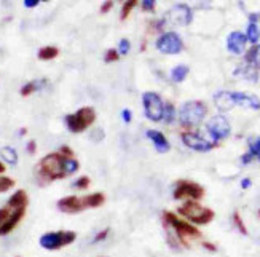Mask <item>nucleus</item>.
I'll return each instance as SVG.
<instances>
[{
  "instance_id": "f8f14e48",
  "label": "nucleus",
  "mask_w": 260,
  "mask_h": 257,
  "mask_svg": "<svg viewBox=\"0 0 260 257\" xmlns=\"http://www.w3.org/2000/svg\"><path fill=\"white\" fill-rule=\"evenodd\" d=\"M182 141L187 147L193 148V150H196V152H207V150H211V148L216 147V144H212V142L203 139L196 133H182Z\"/></svg>"
},
{
  "instance_id": "a19ab883",
  "label": "nucleus",
  "mask_w": 260,
  "mask_h": 257,
  "mask_svg": "<svg viewBox=\"0 0 260 257\" xmlns=\"http://www.w3.org/2000/svg\"><path fill=\"white\" fill-rule=\"evenodd\" d=\"M113 7V2H104V5L101 7V13H107V11H111Z\"/></svg>"
},
{
  "instance_id": "473e14b6",
  "label": "nucleus",
  "mask_w": 260,
  "mask_h": 257,
  "mask_svg": "<svg viewBox=\"0 0 260 257\" xmlns=\"http://www.w3.org/2000/svg\"><path fill=\"white\" fill-rule=\"evenodd\" d=\"M90 178L88 176H82V178H78L77 181L74 182V187L75 188H80V190H83V188H88L90 187Z\"/></svg>"
},
{
  "instance_id": "c03bdc74",
  "label": "nucleus",
  "mask_w": 260,
  "mask_h": 257,
  "mask_svg": "<svg viewBox=\"0 0 260 257\" xmlns=\"http://www.w3.org/2000/svg\"><path fill=\"white\" fill-rule=\"evenodd\" d=\"M203 246H204L207 251H211V253H216V251H217V248L214 246L212 243H206V241H204V243H203Z\"/></svg>"
},
{
  "instance_id": "4be33fe9",
  "label": "nucleus",
  "mask_w": 260,
  "mask_h": 257,
  "mask_svg": "<svg viewBox=\"0 0 260 257\" xmlns=\"http://www.w3.org/2000/svg\"><path fill=\"white\" fill-rule=\"evenodd\" d=\"M57 55H59V50L56 47H43V48H40L37 53L40 61H51V59H55Z\"/></svg>"
},
{
  "instance_id": "8fccbe9b",
  "label": "nucleus",
  "mask_w": 260,
  "mask_h": 257,
  "mask_svg": "<svg viewBox=\"0 0 260 257\" xmlns=\"http://www.w3.org/2000/svg\"><path fill=\"white\" fill-rule=\"evenodd\" d=\"M259 158H260V157H259Z\"/></svg>"
},
{
  "instance_id": "bb28decb",
  "label": "nucleus",
  "mask_w": 260,
  "mask_h": 257,
  "mask_svg": "<svg viewBox=\"0 0 260 257\" xmlns=\"http://www.w3.org/2000/svg\"><path fill=\"white\" fill-rule=\"evenodd\" d=\"M252 69H254V67H251V66H246V67H242V69H236L235 75H244L246 78L256 82V80H257V72L252 71Z\"/></svg>"
},
{
  "instance_id": "423d86ee",
  "label": "nucleus",
  "mask_w": 260,
  "mask_h": 257,
  "mask_svg": "<svg viewBox=\"0 0 260 257\" xmlns=\"http://www.w3.org/2000/svg\"><path fill=\"white\" fill-rule=\"evenodd\" d=\"M77 233L71 230H61V232H50L40 238V246L48 251H57L64 246H69L75 241Z\"/></svg>"
},
{
  "instance_id": "393cba45",
  "label": "nucleus",
  "mask_w": 260,
  "mask_h": 257,
  "mask_svg": "<svg viewBox=\"0 0 260 257\" xmlns=\"http://www.w3.org/2000/svg\"><path fill=\"white\" fill-rule=\"evenodd\" d=\"M45 85V80L42 82V80H40V82H37V80H34V82H29V83H26L24 87L21 88V96H29V94H32L34 91H37L38 88H42Z\"/></svg>"
},
{
  "instance_id": "a211bd4d",
  "label": "nucleus",
  "mask_w": 260,
  "mask_h": 257,
  "mask_svg": "<svg viewBox=\"0 0 260 257\" xmlns=\"http://www.w3.org/2000/svg\"><path fill=\"white\" fill-rule=\"evenodd\" d=\"M214 102H216L217 109L222 110V112H227L230 109H233L235 107L233 93H230V91H221V93H217L216 96H214Z\"/></svg>"
},
{
  "instance_id": "f03ea898",
  "label": "nucleus",
  "mask_w": 260,
  "mask_h": 257,
  "mask_svg": "<svg viewBox=\"0 0 260 257\" xmlns=\"http://www.w3.org/2000/svg\"><path fill=\"white\" fill-rule=\"evenodd\" d=\"M163 222H165V227H171L172 230L176 232L177 239L182 244H186V246L188 244V241H187L188 238H200L201 237L198 228L193 227L192 224H188L186 220H181L176 214L169 213V211H166L163 214Z\"/></svg>"
},
{
  "instance_id": "72a5a7b5",
  "label": "nucleus",
  "mask_w": 260,
  "mask_h": 257,
  "mask_svg": "<svg viewBox=\"0 0 260 257\" xmlns=\"http://www.w3.org/2000/svg\"><path fill=\"white\" fill-rule=\"evenodd\" d=\"M118 58H120L118 51L112 48V50L107 51L106 56H104V61H106V62H113V61H118Z\"/></svg>"
},
{
  "instance_id": "412c9836",
  "label": "nucleus",
  "mask_w": 260,
  "mask_h": 257,
  "mask_svg": "<svg viewBox=\"0 0 260 257\" xmlns=\"http://www.w3.org/2000/svg\"><path fill=\"white\" fill-rule=\"evenodd\" d=\"M246 62L256 69H260V45H254V47L246 53Z\"/></svg>"
},
{
  "instance_id": "37998d69",
  "label": "nucleus",
  "mask_w": 260,
  "mask_h": 257,
  "mask_svg": "<svg viewBox=\"0 0 260 257\" xmlns=\"http://www.w3.org/2000/svg\"><path fill=\"white\" fill-rule=\"evenodd\" d=\"M123 120L126 123H130L131 122V110H128V109H125L123 110Z\"/></svg>"
},
{
  "instance_id": "c9c22d12",
  "label": "nucleus",
  "mask_w": 260,
  "mask_h": 257,
  "mask_svg": "<svg viewBox=\"0 0 260 257\" xmlns=\"http://www.w3.org/2000/svg\"><path fill=\"white\" fill-rule=\"evenodd\" d=\"M10 216H11V208L7 206V208H2V209H0V227H2L5 222L8 220Z\"/></svg>"
},
{
  "instance_id": "58836bf2",
  "label": "nucleus",
  "mask_w": 260,
  "mask_h": 257,
  "mask_svg": "<svg viewBox=\"0 0 260 257\" xmlns=\"http://www.w3.org/2000/svg\"><path fill=\"white\" fill-rule=\"evenodd\" d=\"M59 153L61 155H64V157H67V158H74V150L72 148H69V147H61V150H59Z\"/></svg>"
},
{
  "instance_id": "49530a36",
  "label": "nucleus",
  "mask_w": 260,
  "mask_h": 257,
  "mask_svg": "<svg viewBox=\"0 0 260 257\" xmlns=\"http://www.w3.org/2000/svg\"><path fill=\"white\" fill-rule=\"evenodd\" d=\"M252 158H254V157L251 155V153H244V155H242V163H244V165H247V163L251 162Z\"/></svg>"
},
{
  "instance_id": "cd10ccee",
  "label": "nucleus",
  "mask_w": 260,
  "mask_h": 257,
  "mask_svg": "<svg viewBox=\"0 0 260 257\" xmlns=\"http://www.w3.org/2000/svg\"><path fill=\"white\" fill-rule=\"evenodd\" d=\"M249 153L252 157H260V136L249 139Z\"/></svg>"
},
{
  "instance_id": "a18cd8bd",
  "label": "nucleus",
  "mask_w": 260,
  "mask_h": 257,
  "mask_svg": "<svg viewBox=\"0 0 260 257\" xmlns=\"http://www.w3.org/2000/svg\"><path fill=\"white\" fill-rule=\"evenodd\" d=\"M241 187H242V188H249V187H251V179H249V178L242 179V181H241Z\"/></svg>"
},
{
  "instance_id": "c756f323",
  "label": "nucleus",
  "mask_w": 260,
  "mask_h": 257,
  "mask_svg": "<svg viewBox=\"0 0 260 257\" xmlns=\"http://www.w3.org/2000/svg\"><path fill=\"white\" fill-rule=\"evenodd\" d=\"M15 187V181L11 178H3V176H0V193L3 192H8L10 188Z\"/></svg>"
},
{
  "instance_id": "aec40b11",
  "label": "nucleus",
  "mask_w": 260,
  "mask_h": 257,
  "mask_svg": "<svg viewBox=\"0 0 260 257\" xmlns=\"http://www.w3.org/2000/svg\"><path fill=\"white\" fill-rule=\"evenodd\" d=\"M82 202H83L85 209L99 208V206H102V204H104V202H106V195H104V193H91V195L83 197Z\"/></svg>"
},
{
  "instance_id": "f257e3e1",
  "label": "nucleus",
  "mask_w": 260,
  "mask_h": 257,
  "mask_svg": "<svg viewBox=\"0 0 260 257\" xmlns=\"http://www.w3.org/2000/svg\"><path fill=\"white\" fill-rule=\"evenodd\" d=\"M78 168L80 163L75 158H67L61 155L59 152H55L40 160L36 174L40 184H50L56 179H62L66 176L77 173Z\"/></svg>"
},
{
  "instance_id": "f3484780",
  "label": "nucleus",
  "mask_w": 260,
  "mask_h": 257,
  "mask_svg": "<svg viewBox=\"0 0 260 257\" xmlns=\"http://www.w3.org/2000/svg\"><path fill=\"white\" fill-rule=\"evenodd\" d=\"M147 138L153 142L155 148H157V152L160 153H165L171 148L169 142L165 138V134L161 133V131H157V129H149L147 131Z\"/></svg>"
},
{
  "instance_id": "b1692460",
  "label": "nucleus",
  "mask_w": 260,
  "mask_h": 257,
  "mask_svg": "<svg viewBox=\"0 0 260 257\" xmlns=\"http://www.w3.org/2000/svg\"><path fill=\"white\" fill-rule=\"evenodd\" d=\"M0 153H2L5 162H8L10 165L18 163V153H16V150L13 147H3L2 150H0Z\"/></svg>"
},
{
  "instance_id": "ea45409f",
  "label": "nucleus",
  "mask_w": 260,
  "mask_h": 257,
  "mask_svg": "<svg viewBox=\"0 0 260 257\" xmlns=\"http://www.w3.org/2000/svg\"><path fill=\"white\" fill-rule=\"evenodd\" d=\"M40 3V0H24V7L26 8H34Z\"/></svg>"
},
{
  "instance_id": "f704fd0d",
  "label": "nucleus",
  "mask_w": 260,
  "mask_h": 257,
  "mask_svg": "<svg viewBox=\"0 0 260 257\" xmlns=\"http://www.w3.org/2000/svg\"><path fill=\"white\" fill-rule=\"evenodd\" d=\"M130 48H131V45H130V40H128V38H123V40H120L118 55H128Z\"/></svg>"
},
{
  "instance_id": "ddd939ff",
  "label": "nucleus",
  "mask_w": 260,
  "mask_h": 257,
  "mask_svg": "<svg viewBox=\"0 0 260 257\" xmlns=\"http://www.w3.org/2000/svg\"><path fill=\"white\" fill-rule=\"evenodd\" d=\"M57 208L59 211L66 214H77L80 211H83V202L82 198L78 197H66V198H61L59 202H57Z\"/></svg>"
},
{
  "instance_id": "de8ad7c7",
  "label": "nucleus",
  "mask_w": 260,
  "mask_h": 257,
  "mask_svg": "<svg viewBox=\"0 0 260 257\" xmlns=\"http://www.w3.org/2000/svg\"><path fill=\"white\" fill-rule=\"evenodd\" d=\"M3 171H5V165H3L2 162H0V174H2Z\"/></svg>"
},
{
  "instance_id": "79ce46f5",
  "label": "nucleus",
  "mask_w": 260,
  "mask_h": 257,
  "mask_svg": "<svg viewBox=\"0 0 260 257\" xmlns=\"http://www.w3.org/2000/svg\"><path fill=\"white\" fill-rule=\"evenodd\" d=\"M36 150H37L36 141H31V142L27 144V152H29V153H36Z\"/></svg>"
},
{
  "instance_id": "7ed1b4c3",
  "label": "nucleus",
  "mask_w": 260,
  "mask_h": 257,
  "mask_svg": "<svg viewBox=\"0 0 260 257\" xmlns=\"http://www.w3.org/2000/svg\"><path fill=\"white\" fill-rule=\"evenodd\" d=\"M179 214H182L184 218L192 220L193 224H200V225L209 224L214 219V216H216L212 209L201 206L200 203L192 202V200H188L187 203H184L182 206L179 208Z\"/></svg>"
},
{
  "instance_id": "4c0bfd02",
  "label": "nucleus",
  "mask_w": 260,
  "mask_h": 257,
  "mask_svg": "<svg viewBox=\"0 0 260 257\" xmlns=\"http://www.w3.org/2000/svg\"><path fill=\"white\" fill-rule=\"evenodd\" d=\"M142 3V8L146 10V11H153V8H155V0H144V2H141Z\"/></svg>"
},
{
  "instance_id": "dca6fc26",
  "label": "nucleus",
  "mask_w": 260,
  "mask_h": 257,
  "mask_svg": "<svg viewBox=\"0 0 260 257\" xmlns=\"http://www.w3.org/2000/svg\"><path fill=\"white\" fill-rule=\"evenodd\" d=\"M235 106L247 107V109L259 110L260 109V99L254 94H244V93H233Z\"/></svg>"
},
{
  "instance_id": "0eeeda50",
  "label": "nucleus",
  "mask_w": 260,
  "mask_h": 257,
  "mask_svg": "<svg viewBox=\"0 0 260 257\" xmlns=\"http://www.w3.org/2000/svg\"><path fill=\"white\" fill-rule=\"evenodd\" d=\"M142 102H144V110H146V117L149 120H152V122H160V120L163 118L165 104L157 93H153V91L144 93Z\"/></svg>"
},
{
  "instance_id": "c85d7f7f",
  "label": "nucleus",
  "mask_w": 260,
  "mask_h": 257,
  "mask_svg": "<svg viewBox=\"0 0 260 257\" xmlns=\"http://www.w3.org/2000/svg\"><path fill=\"white\" fill-rule=\"evenodd\" d=\"M136 0H128V2H125L123 3V8H121V21H125V19H128V16H130V13H131V10L136 7Z\"/></svg>"
},
{
  "instance_id": "6ab92c4d",
  "label": "nucleus",
  "mask_w": 260,
  "mask_h": 257,
  "mask_svg": "<svg viewBox=\"0 0 260 257\" xmlns=\"http://www.w3.org/2000/svg\"><path fill=\"white\" fill-rule=\"evenodd\" d=\"M27 203H29V198L26 190H18L15 195H11L7 206L11 209H19V208H27Z\"/></svg>"
},
{
  "instance_id": "5701e85b",
  "label": "nucleus",
  "mask_w": 260,
  "mask_h": 257,
  "mask_svg": "<svg viewBox=\"0 0 260 257\" xmlns=\"http://www.w3.org/2000/svg\"><path fill=\"white\" fill-rule=\"evenodd\" d=\"M188 72H190L188 67L184 66V64H181V66H177V67H174V69H172L171 78L174 80V82L181 83V82H184V80H186V77L188 75Z\"/></svg>"
},
{
  "instance_id": "e433bc0d",
  "label": "nucleus",
  "mask_w": 260,
  "mask_h": 257,
  "mask_svg": "<svg viewBox=\"0 0 260 257\" xmlns=\"http://www.w3.org/2000/svg\"><path fill=\"white\" fill-rule=\"evenodd\" d=\"M109 228H104V230H101L99 233H97V235L93 238V243H99V241H104V239L107 238V235H109Z\"/></svg>"
},
{
  "instance_id": "20e7f679",
  "label": "nucleus",
  "mask_w": 260,
  "mask_h": 257,
  "mask_svg": "<svg viewBox=\"0 0 260 257\" xmlns=\"http://www.w3.org/2000/svg\"><path fill=\"white\" fill-rule=\"evenodd\" d=\"M206 112L207 107L203 101H188L179 110V118H181L182 125L195 127V125H200L203 122Z\"/></svg>"
},
{
  "instance_id": "2f4dec72",
  "label": "nucleus",
  "mask_w": 260,
  "mask_h": 257,
  "mask_svg": "<svg viewBox=\"0 0 260 257\" xmlns=\"http://www.w3.org/2000/svg\"><path fill=\"white\" fill-rule=\"evenodd\" d=\"M233 222H235L236 228L240 230V233H242V235H247V228L244 225V222H242L240 213H233Z\"/></svg>"
},
{
  "instance_id": "a878e982",
  "label": "nucleus",
  "mask_w": 260,
  "mask_h": 257,
  "mask_svg": "<svg viewBox=\"0 0 260 257\" xmlns=\"http://www.w3.org/2000/svg\"><path fill=\"white\" fill-rule=\"evenodd\" d=\"M259 37H260V32H259L257 24H252V22H249V26H247V36H246V38L249 40L251 43L256 45L259 42Z\"/></svg>"
},
{
  "instance_id": "4468645a",
  "label": "nucleus",
  "mask_w": 260,
  "mask_h": 257,
  "mask_svg": "<svg viewBox=\"0 0 260 257\" xmlns=\"http://www.w3.org/2000/svg\"><path fill=\"white\" fill-rule=\"evenodd\" d=\"M247 38L242 32H232L227 38V48L232 51L233 55H241L246 48Z\"/></svg>"
},
{
  "instance_id": "09e8293b",
  "label": "nucleus",
  "mask_w": 260,
  "mask_h": 257,
  "mask_svg": "<svg viewBox=\"0 0 260 257\" xmlns=\"http://www.w3.org/2000/svg\"><path fill=\"white\" fill-rule=\"evenodd\" d=\"M259 216H260V211H259Z\"/></svg>"
},
{
  "instance_id": "2eb2a0df",
  "label": "nucleus",
  "mask_w": 260,
  "mask_h": 257,
  "mask_svg": "<svg viewBox=\"0 0 260 257\" xmlns=\"http://www.w3.org/2000/svg\"><path fill=\"white\" fill-rule=\"evenodd\" d=\"M24 214H26V208L11 209V216L8 218V220L0 227V237H5V235H8L10 232H13L15 227L19 224L22 218H24Z\"/></svg>"
},
{
  "instance_id": "9b49d317",
  "label": "nucleus",
  "mask_w": 260,
  "mask_h": 257,
  "mask_svg": "<svg viewBox=\"0 0 260 257\" xmlns=\"http://www.w3.org/2000/svg\"><path fill=\"white\" fill-rule=\"evenodd\" d=\"M165 21L172 26H188L192 22V10L187 5H176L167 11Z\"/></svg>"
},
{
  "instance_id": "6e6552de",
  "label": "nucleus",
  "mask_w": 260,
  "mask_h": 257,
  "mask_svg": "<svg viewBox=\"0 0 260 257\" xmlns=\"http://www.w3.org/2000/svg\"><path fill=\"white\" fill-rule=\"evenodd\" d=\"M204 197V188L200 184L192 181H179L174 190V198L182 200V198H190L192 202L200 200Z\"/></svg>"
},
{
  "instance_id": "7c9ffc66",
  "label": "nucleus",
  "mask_w": 260,
  "mask_h": 257,
  "mask_svg": "<svg viewBox=\"0 0 260 257\" xmlns=\"http://www.w3.org/2000/svg\"><path fill=\"white\" fill-rule=\"evenodd\" d=\"M174 115H176L174 106L169 104V102H166V104H165V113H163V118L166 120L167 123H171L172 120H174Z\"/></svg>"
},
{
  "instance_id": "1a4fd4ad",
  "label": "nucleus",
  "mask_w": 260,
  "mask_h": 257,
  "mask_svg": "<svg viewBox=\"0 0 260 257\" xmlns=\"http://www.w3.org/2000/svg\"><path fill=\"white\" fill-rule=\"evenodd\" d=\"M157 48L165 55H177L184 50V42L176 32H166L157 40Z\"/></svg>"
},
{
  "instance_id": "9d476101",
  "label": "nucleus",
  "mask_w": 260,
  "mask_h": 257,
  "mask_svg": "<svg viewBox=\"0 0 260 257\" xmlns=\"http://www.w3.org/2000/svg\"><path fill=\"white\" fill-rule=\"evenodd\" d=\"M207 131L212 136L214 141H221L230 136V131H232V127H230L228 120L222 117V115H216L212 117L209 122H207Z\"/></svg>"
},
{
  "instance_id": "39448f33",
  "label": "nucleus",
  "mask_w": 260,
  "mask_h": 257,
  "mask_svg": "<svg viewBox=\"0 0 260 257\" xmlns=\"http://www.w3.org/2000/svg\"><path fill=\"white\" fill-rule=\"evenodd\" d=\"M96 120V112L93 107H82L75 113L66 115V125L72 133H82L86 128H90Z\"/></svg>"
}]
</instances>
